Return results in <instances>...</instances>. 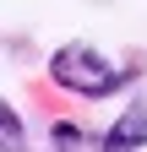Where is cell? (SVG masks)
Instances as JSON below:
<instances>
[{
    "label": "cell",
    "instance_id": "obj_1",
    "mask_svg": "<svg viewBox=\"0 0 147 152\" xmlns=\"http://www.w3.org/2000/svg\"><path fill=\"white\" fill-rule=\"evenodd\" d=\"M49 76H54L60 87L82 92V98H104V92L125 87V71H120V65H109L104 54H98V49H87V44H65V49H54Z\"/></svg>",
    "mask_w": 147,
    "mask_h": 152
},
{
    "label": "cell",
    "instance_id": "obj_2",
    "mask_svg": "<svg viewBox=\"0 0 147 152\" xmlns=\"http://www.w3.org/2000/svg\"><path fill=\"white\" fill-rule=\"evenodd\" d=\"M142 141H147V109H125L120 120L104 130L98 152H142Z\"/></svg>",
    "mask_w": 147,
    "mask_h": 152
},
{
    "label": "cell",
    "instance_id": "obj_3",
    "mask_svg": "<svg viewBox=\"0 0 147 152\" xmlns=\"http://www.w3.org/2000/svg\"><path fill=\"white\" fill-rule=\"evenodd\" d=\"M0 152H22V120L11 103H0Z\"/></svg>",
    "mask_w": 147,
    "mask_h": 152
}]
</instances>
